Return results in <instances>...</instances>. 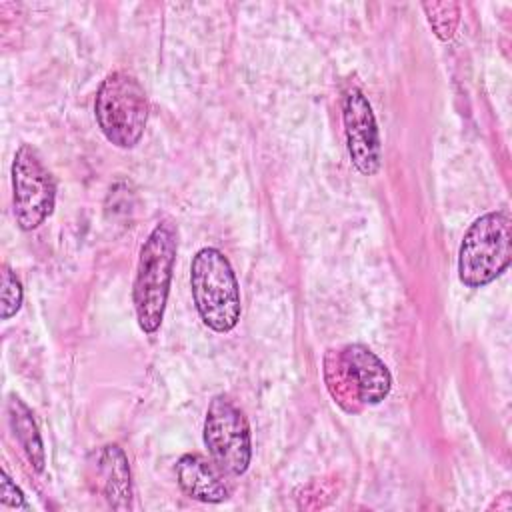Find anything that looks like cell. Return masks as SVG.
I'll use <instances>...</instances> for the list:
<instances>
[{
  "label": "cell",
  "instance_id": "cell-11",
  "mask_svg": "<svg viewBox=\"0 0 512 512\" xmlns=\"http://www.w3.org/2000/svg\"><path fill=\"white\" fill-rule=\"evenodd\" d=\"M8 420L16 440L26 452L28 462L34 466L36 472H42L46 464V456H44V444H42L38 426L32 418V410L14 394L8 398Z\"/></svg>",
  "mask_w": 512,
  "mask_h": 512
},
{
  "label": "cell",
  "instance_id": "cell-4",
  "mask_svg": "<svg viewBox=\"0 0 512 512\" xmlns=\"http://www.w3.org/2000/svg\"><path fill=\"white\" fill-rule=\"evenodd\" d=\"M96 122L118 148H132L144 134L148 122V98L142 84L128 72H110L94 100Z\"/></svg>",
  "mask_w": 512,
  "mask_h": 512
},
{
  "label": "cell",
  "instance_id": "cell-8",
  "mask_svg": "<svg viewBox=\"0 0 512 512\" xmlns=\"http://www.w3.org/2000/svg\"><path fill=\"white\" fill-rule=\"evenodd\" d=\"M350 380L362 404H380L392 386L386 364L364 344H348L340 350Z\"/></svg>",
  "mask_w": 512,
  "mask_h": 512
},
{
  "label": "cell",
  "instance_id": "cell-9",
  "mask_svg": "<svg viewBox=\"0 0 512 512\" xmlns=\"http://www.w3.org/2000/svg\"><path fill=\"white\" fill-rule=\"evenodd\" d=\"M96 482L114 510H128L132 506V482L130 466L120 446L108 444L96 454Z\"/></svg>",
  "mask_w": 512,
  "mask_h": 512
},
{
  "label": "cell",
  "instance_id": "cell-6",
  "mask_svg": "<svg viewBox=\"0 0 512 512\" xmlns=\"http://www.w3.org/2000/svg\"><path fill=\"white\" fill-rule=\"evenodd\" d=\"M12 202L22 230L38 228L54 210V178L30 144H22L12 162Z\"/></svg>",
  "mask_w": 512,
  "mask_h": 512
},
{
  "label": "cell",
  "instance_id": "cell-7",
  "mask_svg": "<svg viewBox=\"0 0 512 512\" xmlns=\"http://www.w3.org/2000/svg\"><path fill=\"white\" fill-rule=\"evenodd\" d=\"M346 146L352 164L364 176H372L380 168V136L372 106L364 92L356 86L348 88L342 106Z\"/></svg>",
  "mask_w": 512,
  "mask_h": 512
},
{
  "label": "cell",
  "instance_id": "cell-13",
  "mask_svg": "<svg viewBox=\"0 0 512 512\" xmlns=\"http://www.w3.org/2000/svg\"><path fill=\"white\" fill-rule=\"evenodd\" d=\"M22 296H24V292H22V284H20V280L16 278V274L8 268V266H4L2 268V290H0V306H2V320H8V318H12L18 310H20V306H22Z\"/></svg>",
  "mask_w": 512,
  "mask_h": 512
},
{
  "label": "cell",
  "instance_id": "cell-5",
  "mask_svg": "<svg viewBox=\"0 0 512 512\" xmlns=\"http://www.w3.org/2000/svg\"><path fill=\"white\" fill-rule=\"evenodd\" d=\"M204 444L216 468L230 476L246 472L252 456L250 428L240 412L226 396H214L206 410Z\"/></svg>",
  "mask_w": 512,
  "mask_h": 512
},
{
  "label": "cell",
  "instance_id": "cell-10",
  "mask_svg": "<svg viewBox=\"0 0 512 512\" xmlns=\"http://www.w3.org/2000/svg\"><path fill=\"white\" fill-rule=\"evenodd\" d=\"M176 478L186 496L200 502H222L228 498V488L218 470L198 454H184L176 464Z\"/></svg>",
  "mask_w": 512,
  "mask_h": 512
},
{
  "label": "cell",
  "instance_id": "cell-14",
  "mask_svg": "<svg viewBox=\"0 0 512 512\" xmlns=\"http://www.w3.org/2000/svg\"><path fill=\"white\" fill-rule=\"evenodd\" d=\"M0 500L6 506L12 508H28L22 490L10 480V476L6 474V470H2V482H0Z\"/></svg>",
  "mask_w": 512,
  "mask_h": 512
},
{
  "label": "cell",
  "instance_id": "cell-2",
  "mask_svg": "<svg viewBox=\"0 0 512 512\" xmlns=\"http://www.w3.org/2000/svg\"><path fill=\"white\" fill-rule=\"evenodd\" d=\"M190 286L202 322L214 332H230L242 312L240 288L228 258L218 248H202L190 266Z\"/></svg>",
  "mask_w": 512,
  "mask_h": 512
},
{
  "label": "cell",
  "instance_id": "cell-12",
  "mask_svg": "<svg viewBox=\"0 0 512 512\" xmlns=\"http://www.w3.org/2000/svg\"><path fill=\"white\" fill-rule=\"evenodd\" d=\"M422 8L426 10L428 22L434 30V34L440 40H450L454 36V30L458 26V14L460 8L454 2H426L422 4Z\"/></svg>",
  "mask_w": 512,
  "mask_h": 512
},
{
  "label": "cell",
  "instance_id": "cell-3",
  "mask_svg": "<svg viewBox=\"0 0 512 512\" xmlns=\"http://www.w3.org/2000/svg\"><path fill=\"white\" fill-rule=\"evenodd\" d=\"M512 258V218L508 212H488L466 230L458 252V278L468 288L496 280Z\"/></svg>",
  "mask_w": 512,
  "mask_h": 512
},
{
  "label": "cell",
  "instance_id": "cell-1",
  "mask_svg": "<svg viewBox=\"0 0 512 512\" xmlns=\"http://www.w3.org/2000/svg\"><path fill=\"white\" fill-rule=\"evenodd\" d=\"M176 252L178 232L170 220L158 222L140 248L136 278L132 284V302L138 326L146 334H154L162 324Z\"/></svg>",
  "mask_w": 512,
  "mask_h": 512
}]
</instances>
